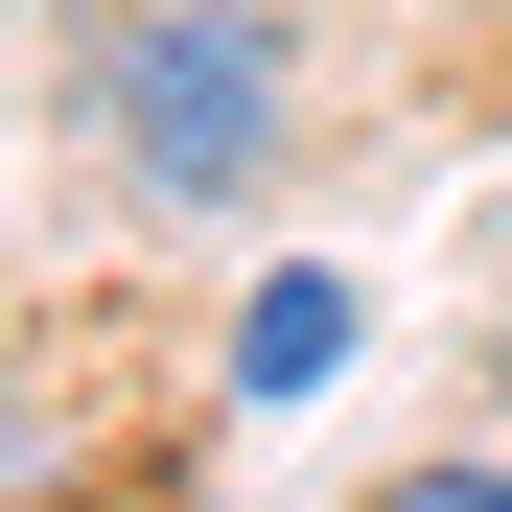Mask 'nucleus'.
<instances>
[{
	"label": "nucleus",
	"instance_id": "7ed1b4c3",
	"mask_svg": "<svg viewBox=\"0 0 512 512\" xmlns=\"http://www.w3.org/2000/svg\"><path fill=\"white\" fill-rule=\"evenodd\" d=\"M373 512H512V466H396Z\"/></svg>",
	"mask_w": 512,
	"mask_h": 512
},
{
	"label": "nucleus",
	"instance_id": "20e7f679",
	"mask_svg": "<svg viewBox=\"0 0 512 512\" xmlns=\"http://www.w3.org/2000/svg\"><path fill=\"white\" fill-rule=\"evenodd\" d=\"M0 489H47V443H24V419H0Z\"/></svg>",
	"mask_w": 512,
	"mask_h": 512
},
{
	"label": "nucleus",
	"instance_id": "f257e3e1",
	"mask_svg": "<svg viewBox=\"0 0 512 512\" xmlns=\"http://www.w3.org/2000/svg\"><path fill=\"white\" fill-rule=\"evenodd\" d=\"M94 117H117L140 210H233L256 163H280V24H256V0H117Z\"/></svg>",
	"mask_w": 512,
	"mask_h": 512
},
{
	"label": "nucleus",
	"instance_id": "f03ea898",
	"mask_svg": "<svg viewBox=\"0 0 512 512\" xmlns=\"http://www.w3.org/2000/svg\"><path fill=\"white\" fill-rule=\"evenodd\" d=\"M350 373V280H326V256H280V280L233 303V396H326Z\"/></svg>",
	"mask_w": 512,
	"mask_h": 512
}]
</instances>
